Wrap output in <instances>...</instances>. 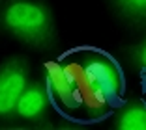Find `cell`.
Instances as JSON below:
<instances>
[{"label": "cell", "instance_id": "5", "mask_svg": "<svg viewBox=\"0 0 146 130\" xmlns=\"http://www.w3.org/2000/svg\"><path fill=\"white\" fill-rule=\"evenodd\" d=\"M114 126L118 130H146V108L131 106L116 119Z\"/></svg>", "mask_w": 146, "mask_h": 130}, {"label": "cell", "instance_id": "4", "mask_svg": "<svg viewBox=\"0 0 146 130\" xmlns=\"http://www.w3.org/2000/svg\"><path fill=\"white\" fill-rule=\"evenodd\" d=\"M47 104V95L39 86H26V89L23 91V95L19 97L15 112L25 119H34L43 112Z\"/></svg>", "mask_w": 146, "mask_h": 130}, {"label": "cell", "instance_id": "3", "mask_svg": "<svg viewBox=\"0 0 146 130\" xmlns=\"http://www.w3.org/2000/svg\"><path fill=\"white\" fill-rule=\"evenodd\" d=\"M28 82V61L21 56L8 59L0 67V115H9Z\"/></svg>", "mask_w": 146, "mask_h": 130}, {"label": "cell", "instance_id": "1", "mask_svg": "<svg viewBox=\"0 0 146 130\" xmlns=\"http://www.w3.org/2000/svg\"><path fill=\"white\" fill-rule=\"evenodd\" d=\"M47 86L56 101L66 110H77L82 104L88 110H103L114 99L118 86L116 76L105 59H92L90 63L47 61Z\"/></svg>", "mask_w": 146, "mask_h": 130}, {"label": "cell", "instance_id": "6", "mask_svg": "<svg viewBox=\"0 0 146 130\" xmlns=\"http://www.w3.org/2000/svg\"><path fill=\"white\" fill-rule=\"evenodd\" d=\"M124 11L139 17H146V0H114Z\"/></svg>", "mask_w": 146, "mask_h": 130}, {"label": "cell", "instance_id": "7", "mask_svg": "<svg viewBox=\"0 0 146 130\" xmlns=\"http://www.w3.org/2000/svg\"><path fill=\"white\" fill-rule=\"evenodd\" d=\"M139 59H141L142 63V67H146V45L141 48V54H139Z\"/></svg>", "mask_w": 146, "mask_h": 130}, {"label": "cell", "instance_id": "2", "mask_svg": "<svg viewBox=\"0 0 146 130\" xmlns=\"http://www.w3.org/2000/svg\"><path fill=\"white\" fill-rule=\"evenodd\" d=\"M4 22L15 37H19L32 48L45 50L51 48L56 41L52 17L41 2L34 0L11 2L4 13Z\"/></svg>", "mask_w": 146, "mask_h": 130}]
</instances>
